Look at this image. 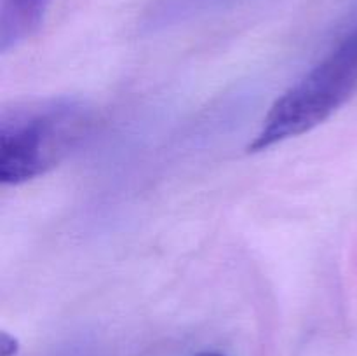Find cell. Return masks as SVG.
Segmentation results:
<instances>
[{
    "label": "cell",
    "mask_w": 357,
    "mask_h": 356,
    "mask_svg": "<svg viewBox=\"0 0 357 356\" xmlns=\"http://www.w3.org/2000/svg\"><path fill=\"white\" fill-rule=\"evenodd\" d=\"M16 341L13 337H9L6 332H2V335H0V351H2V356H13L16 353Z\"/></svg>",
    "instance_id": "4"
},
{
    "label": "cell",
    "mask_w": 357,
    "mask_h": 356,
    "mask_svg": "<svg viewBox=\"0 0 357 356\" xmlns=\"http://www.w3.org/2000/svg\"><path fill=\"white\" fill-rule=\"evenodd\" d=\"M357 93V27L335 44L302 79L272 103L250 152L312 131Z\"/></svg>",
    "instance_id": "2"
},
{
    "label": "cell",
    "mask_w": 357,
    "mask_h": 356,
    "mask_svg": "<svg viewBox=\"0 0 357 356\" xmlns=\"http://www.w3.org/2000/svg\"><path fill=\"white\" fill-rule=\"evenodd\" d=\"M93 112L68 96L23 101L0 112V181L20 185L58 166L86 140Z\"/></svg>",
    "instance_id": "1"
},
{
    "label": "cell",
    "mask_w": 357,
    "mask_h": 356,
    "mask_svg": "<svg viewBox=\"0 0 357 356\" xmlns=\"http://www.w3.org/2000/svg\"><path fill=\"white\" fill-rule=\"evenodd\" d=\"M52 0H0V52L6 54L33 37Z\"/></svg>",
    "instance_id": "3"
},
{
    "label": "cell",
    "mask_w": 357,
    "mask_h": 356,
    "mask_svg": "<svg viewBox=\"0 0 357 356\" xmlns=\"http://www.w3.org/2000/svg\"><path fill=\"white\" fill-rule=\"evenodd\" d=\"M195 356H223V355H220V353H209V351H206V353H199V355H195Z\"/></svg>",
    "instance_id": "5"
}]
</instances>
